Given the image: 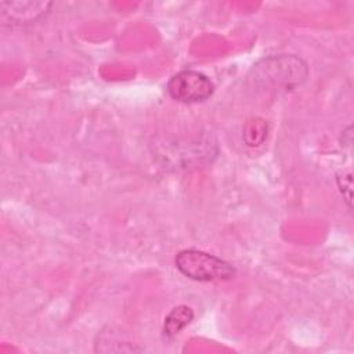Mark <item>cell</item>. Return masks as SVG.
Masks as SVG:
<instances>
[{
    "label": "cell",
    "instance_id": "277c9868",
    "mask_svg": "<svg viewBox=\"0 0 354 354\" xmlns=\"http://www.w3.org/2000/svg\"><path fill=\"white\" fill-rule=\"evenodd\" d=\"M51 1H1V21L8 25L30 24L48 12Z\"/></svg>",
    "mask_w": 354,
    "mask_h": 354
},
{
    "label": "cell",
    "instance_id": "3957f363",
    "mask_svg": "<svg viewBox=\"0 0 354 354\" xmlns=\"http://www.w3.org/2000/svg\"><path fill=\"white\" fill-rule=\"evenodd\" d=\"M214 91L213 82L203 73L192 69L180 71L167 82V93L180 102H202Z\"/></svg>",
    "mask_w": 354,
    "mask_h": 354
},
{
    "label": "cell",
    "instance_id": "5b68a950",
    "mask_svg": "<svg viewBox=\"0 0 354 354\" xmlns=\"http://www.w3.org/2000/svg\"><path fill=\"white\" fill-rule=\"evenodd\" d=\"M194 318V311L191 307L181 304L170 310V313L165 318L163 333L167 337H173L180 333Z\"/></svg>",
    "mask_w": 354,
    "mask_h": 354
},
{
    "label": "cell",
    "instance_id": "7a4b0ae2",
    "mask_svg": "<svg viewBox=\"0 0 354 354\" xmlns=\"http://www.w3.org/2000/svg\"><path fill=\"white\" fill-rule=\"evenodd\" d=\"M256 80H266L274 87H295L307 77L306 64L293 55H279L264 59L253 69Z\"/></svg>",
    "mask_w": 354,
    "mask_h": 354
},
{
    "label": "cell",
    "instance_id": "6da1fadb",
    "mask_svg": "<svg viewBox=\"0 0 354 354\" xmlns=\"http://www.w3.org/2000/svg\"><path fill=\"white\" fill-rule=\"evenodd\" d=\"M174 264L183 275L199 282L230 279L235 274V268L230 263L198 249L178 252L174 257Z\"/></svg>",
    "mask_w": 354,
    "mask_h": 354
}]
</instances>
